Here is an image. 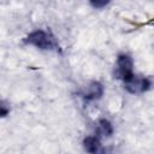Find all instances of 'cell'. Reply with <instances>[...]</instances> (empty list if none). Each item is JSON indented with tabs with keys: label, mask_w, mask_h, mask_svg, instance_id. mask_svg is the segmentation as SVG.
Returning <instances> with one entry per match:
<instances>
[{
	"label": "cell",
	"mask_w": 154,
	"mask_h": 154,
	"mask_svg": "<svg viewBox=\"0 0 154 154\" xmlns=\"http://www.w3.org/2000/svg\"><path fill=\"white\" fill-rule=\"evenodd\" d=\"M103 95V85L97 82V81H93L90 82L87 88L82 91V97L85 101H94V100H99L101 96Z\"/></svg>",
	"instance_id": "277c9868"
},
{
	"label": "cell",
	"mask_w": 154,
	"mask_h": 154,
	"mask_svg": "<svg viewBox=\"0 0 154 154\" xmlns=\"http://www.w3.org/2000/svg\"><path fill=\"white\" fill-rule=\"evenodd\" d=\"M83 148L88 153H100L102 152V144L99 136H87L83 140Z\"/></svg>",
	"instance_id": "5b68a950"
},
{
	"label": "cell",
	"mask_w": 154,
	"mask_h": 154,
	"mask_svg": "<svg viewBox=\"0 0 154 154\" xmlns=\"http://www.w3.org/2000/svg\"><path fill=\"white\" fill-rule=\"evenodd\" d=\"M134 75V59L131 58V55L126 53L119 54L114 67V77L122 79L124 83L129 81Z\"/></svg>",
	"instance_id": "7a4b0ae2"
},
{
	"label": "cell",
	"mask_w": 154,
	"mask_h": 154,
	"mask_svg": "<svg viewBox=\"0 0 154 154\" xmlns=\"http://www.w3.org/2000/svg\"><path fill=\"white\" fill-rule=\"evenodd\" d=\"M124 88L131 94L144 93L152 88V81L148 77H138L134 75L129 81L124 82Z\"/></svg>",
	"instance_id": "3957f363"
},
{
	"label": "cell",
	"mask_w": 154,
	"mask_h": 154,
	"mask_svg": "<svg viewBox=\"0 0 154 154\" xmlns=\"http://www.w3.org/2000/svg\"><path fill=\"white\" fill-rule=\"evenodd\" d=\"M8 113H10V107H8V105H7L5 101L0 100V118H4V117H6V116H8Z\"/></svg>",
	"instance_id": "ba28073f"
},
{
	"label": "cell",
	"mask_w": 154,
	"mask_h": 154,
	"mask_svg": "<svg viewBox=\"0 0 154 154\" xmlns=\"http://www.w3.org/2000/svg\"><path fill=\"white\" fill-rule=\"evenodd\" d=\"M24 43L34 46L41 51H58L59 49V45L55 37L52 35V32L41 30V29L31 31L24 38Z\"/></svg>",
	"instance_id": "6da1fadb"
},
{
	"label": "cell",
	"mask_w": 154,
	"mask_h": 154,
	"mask_svg": "<svg viewBox=\"0 0 154 154\" xmlns=\"http://www.w3.org/2000/svg\"><path fill=\"white\" fill-rule=\"evenodd\" d=\"M112 0H89V4L94 8H103L106 7Z\"/></svg>",
	"instance_id": "52a82bcc"
},
{
	"label": "cell",
	"mask_w": 154,
	"mask_h": 154,
	"mask_svg": "<svg viewBox=\"0 0 154 154\" xmlns=\"http://www.w3.org/2000/svg\"><path fill=\"white\" fill-rule=\"evenodd\" d=\"M96 134H97V136H102V137L112 136V134H113V125H112V123L108 119H106V118L99 119L97 125H96Z\"/></svg>",
	"instance_id": "8992f818"
}]
</instances>
